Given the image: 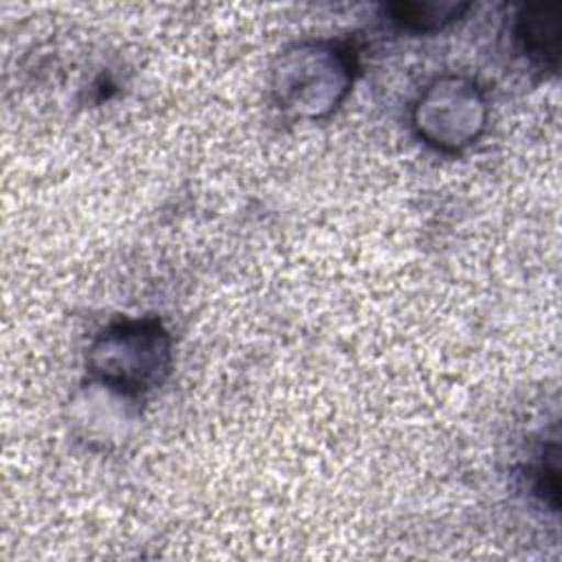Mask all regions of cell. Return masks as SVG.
Here are the masks:
<instances>
[{"label": "cell", "mask_w": 562, "mask_h": 562, "mask_svg": "<svg viewBox=\"0 0 562 562\" xmlns=\"http://www.w3.org/2000/svg\"><path fill=\"white\" fill-rule=\"evenodd\" d=\"M353 68V55L338 42H296L272 66V97L281 110L299 119H323L349 94Z\"/></svg>", "instance_id": "obj_1"}, {"label": "cell", "mask_w": 562, "mask_h": 562, "mask_svg": "<svg viewBox=\"0 0 562 562\" xmlns=\"http://www.w3.org/2000/svg\"><path fill=\"white\" fill-rule=\"evenodd\" d=\"M90 373L121 395H143L171 371V336L158 318H121L88 349Z\"/></svg>", "instance_id": "obj_2"}, {"label": "cell", "mask_w": 562, "mask_h": 562, "mask_svg": "<svg viewBox=\"0 0 562 562\" xmlns=\"http://www.w3.org/2000/svg\"><path fill=\"white\" fill-rule=\"evenodd\" d=\"M487 114V99L476 81L463 75H441L417 97L411 121L426 145L457 154L479 140Z\"/></svg>", "instance_id": "obj_3"}, {"label": "cell", "mask_w": 562, "mask_h": 562, "mask_svg": "<svg viewBox=\"0 0 562 562\" xmlns=\"http://www.w3.org/2000/svg\"><path fill=\"white\" fill-rule=\"evenodd\" d=\"M516 40L522 53L542 68H558L562 42V7L527 4L516 15Z\"/></svg>", "instance_id": "obj_4"}, {"label": "cell", "mask_w": 562, "mask_h": 562, "mask_svg": "<svg viewBox=\"0 0 562 562\" xmlns=\"http://www.w3.org/2000/svg\"><path fill=\"white\" fill-rule=\"evenodd\" d=\"M470 4L454 0H400L384 7L395 24L408 31H437L454 22Z\"/></svg>", "instance_id": "obj_5"}, {"label": "cell", "mask_w": 562, "mask_h": 562, "mask_svg": "<svg viewBox=\"0 0 562 562\" xmlns=\"http://www.w3.org/2000/svg\"><path fill=\"white\" fill-rule=\"evenodd\" d=\"M558 441H553L549 448H544L540 468L536 472V490L553 509L558 507Z\"/></svg>", "instance_id": "obj_6"}]
</instances>
